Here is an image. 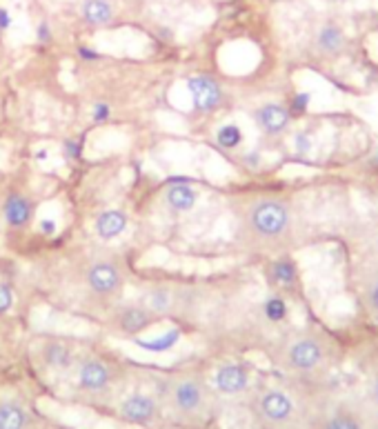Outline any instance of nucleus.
<instances>
[{"mask_svg": "<svg viewBox=\"0 0 378 429\" xmlns=\"http://www.w3.org/2000/svg\"><path fill=\"white\" fill-rule=\"evenodd\" d=\"M43 360L54 369H67L74 362V352L67 342L62 340H49L43 345Z\"/></svg>", "mask_w": 378, "mask_h": 429, "instance_id": "obj_18", "label": "nucleus"}, {"mask_svg": "<svg viewBox=\"0 0 378 429\" xmlns=\"http://www.w3.org/2000/svg\"><path fill=\"white\" fill-rule=\"evenodd\" d=\"M34 201L23 191H9L3 201V221L11 229H27L34 221Z\"/></svg>", "mask_w": 378, "mask_h": 429, "instance_id": "obj_8", "label": "nucleus"}, {"mask_svg": "<svg viewBox=\"0 0 378 429\" xmlns=\"http://www.w3.org/2000/svg\"><path fill=\"white\" fill-rule=\"evenodd\" d=\"M269 278L274 280L276 285L289 287V285H294V280H296V265L289 258H278V260L272 262Z\"/></svg>", "mask_w": 378, "mask_h": 429, "instance_id": "obj_20", "label": "nucleus"}, {"mask_svg": "<svg viewBox=\"0 0 378 429\" xmlns=\"http://www.w3.org/2000/svg\"><path fill=\"white\" fill-rule=\"evenodd\" d=\"M160 316H156L154 311H150L145 305H125L113 311L111 323L125 336H138L145 329H150Z\"/></svg>", "mask_w": 378, "mask_h": 429, "instance_id": "obj_6", "label": "nucleus"}, {"mask_svg": "<svg viewBox=\"0 0 378 429\" xmlns=\"http://www.w3.org/2000/svg\"><path fill=\"white\" fill-rule=\"evenodd\" d=\"M187 89L196 111L209 113L223 105V89L218 82L209 76H191L187 80Z\"/></svg>", "mask_w": 378, "mask_h": 429, "instance_id": "obj_7", "label": "nucleus"}, {"mask_svg": "<svg viewBox=\"0 0 378 429\" xmlns=\"http://www.w3.org/2000/svg\"><path fill=\"white\" fill-rule=\"evenodd\" d=\"M167 405L169 411L178 418H196L205 411L207 405V389L201 378L196 376H180L172 381L167 389Z\"/></svg>", "mask_w": 378, "mask_h": 429, "instance_id": "obj_2", "label": "nucleus"}, {"mask_svg": "<svg viewBox=\"0 0 378 429\" xmlns=\"http://www.w3.org/2000/svg\"><path fill=\"white\" fill-rule=\"evenodd\" d=\"M216 143L223 147V150H236V147L243 143V131L236 125H223L216 131Z\"/></svg>", "mask_w": 378, "mask_h": 429, "instance_id": "obj_21", "label": "nucleus"}, {"mask_svg": "<svg viewBox=\"0 0 378 429\" xmlns=\"http://www.w3.org/2000/svg\"><path fill=\"white\" fill-rule=\"evenodd\" d=\"M9 25H11L9 11H7V9H0V29H7Z\"/></svg>", "mask_w": 378, "mask_h": 429, "instance_id": "obj_29", "label": "nucleus"}, {"mask_svg": "<svg viewBox=\"0 0 378 429\" xmlns=\"http://www.w3.org/2000/svg\"><path fill=\"white\" fill-rule=\"evenodd\" d=\"M0 429H31V414L18 399H0Z\"/></svg>", "mask_w": 378, "mask_h": 429, "instance_id": "obj_14", "label": "nucleus"}, {"mask_svg": "<svg viewBox=\"0 0 378 429\" xmlns=\"http://www.w3.org/2000/svg\"><path fill=\"white\" fill-rule=\"evenodd\" d=\"M80 18L91 27H107L116 21V7L111 0H80Z\"/></svg>", "mask_w": 378, "mask_h": 429, "instance_id": "obj_13", "label": "nucleus"}, {"mask_svg": "<svg viewBox=\"0 0 378 429\" xmlns=\"http://www.w3.org/2000/svg\"><path fill=\"white\" fill-rule=\"evenodd\" d=\"M11 305H13V291H11V287L5 285V283H0V316H5V313L11 309Z\"/></svg>", "mask_w": 378, "mask_h": 429, "instance_id": "obj_24", "label": "nucleus"}, {"mask_svg": "<svg viewBox=\"0 0 378 429\" xmlns=\"http://www.w3.org/2000/svg\"><path fill=\"white\" fill-rule=\"evenodd\" d=\"M248 227H250V232L260 240H276L287 232L289 209L285 203L274 201V198L258 201L248 211Z\"/></svg>", "mask_w": 378, "mask_h": 429, "instance_id": "obj_1", "label": "nucleus"}, {"mask_svg": "<svg viewBox=\"0 0 378 429\" xmlns=\"http://www.w3.org/2000/svg\"><path fill=\"white\" fill-rule=\"evenodd\" d=\"M196 201H199V191L189 185H169L165 189V205L172 211L178 213L191 211L196 207Z\"/></svg>", "mask_w": 378, "mask_h": 429, "instance_id": "obj_17", "label": "nucleus"}, {"mask_svg": "<svg viewBox=\"0 0 378 429\" xmlns=\"http://www.w3.org/2000/svg\"><path fill=\"white\" fill-rule=\"evenodd\" d=\"M118 416L125 423L138 425V427H150L158 420L160 407H158V401L154 399V396L143 394V391H134L121 401Z\"/></svg>", "mask_w": 378, "mask_h": 429, "instance_id": "obj_5", "label": "nucleus"}, {"mask_svg": "<svg viewBox=\"0 0 378 429\" xmlns=\"http://www.w3.org/2000/svg\"><path fill=\"white\" fill-rule=\"evenodd\" d=\"M345 47V34L343 29L334 23H327L318 29L316 34V49L323 56H338Z\"/></svg>", "mask_w": 378, "mask_h": 429, "instance_id": "obj_16", "label": "nucleus"}, {"mask_svg": "<svg viewBox=\"0 0 378 429\" xmlns=\"http://www.w3.org/2000/svg\"><path fill=\"white\" fill-rule=\"evenodd\" d=\"M76 385L89 396H105L111 394L116 385V372L103 358H83L76 367Z\"/></svg>", "mask_w": 378, "mask_h": 429, "instance_id": "obj_4", "label": "nucleus"}, {"mask_svg": "<svg viewBox=\"0 0 378 429\" xmlns=\"http://www.w3.org/2000/svg\"><path fill=\"white\" fill-rule=\"evenodd\" d=\"M140 305H145L150 311H154L156 316H162V313H167L172 309L174 296L167 287H152L140 296Z\"/></svg>", "mask_w": 378, "mask_h": 429, "instance_id": "obj_19", "label": "nucleus"}, {"mask_svg": "<svg viewBox=\"0 0 378 429\" xmlns=\"http://www.w3.org/2000/svg\"><path fill=\"white\" fill-rule=\"evenodd\" d=\"M369 303H372V307L378 311V278L374 280V285L369 287Z\"/></svg>", "mask_w": 378, "mask_h": 429, "instance_id": "obj_28", "label": "nucleus"}, {"mask_svg": "<svg viewBox=\"0 0 378 429\" xmlns=\"http://www.w3.org/2000/svg\"><path fill=\"white\" fill-rule=\"evenodd\" d=\"M127 225H129V218H127L125 211H121V209H107L103 213H98V218L94 223V232H96L98 238L113 240V238H118L125 232Z\"/></svg>", "mask_w": 378, "mask_h": 429, "instance_id": "obj_15", "label": "nucleus"}, {"mask_svg": "<svg viewBox=\"0 0 378 429\" xmlns=\"http://www.w3.org/2000/svg\"><path fill=\"white\" fill-rule=\"evenodd\" d=\"M296 147H299V152L311 150V138L307 134H299V136H296Z\"/></svg>", "mask_w": 378, "mask_h": 429, "instance_id": "obj_27", "label": "nucleus"}, {"mask_svg": "<svg viewBox=\"0 0 378 429\" xmlns=\"http://www.w3.org/2000/svg\"><path fill=\"white\" fill-rule=\"evenodd\" d=\"M325 429H363V427H360L358 420L352 416H334L330 423L325 425Z\"/></svg>", "mask_w": 378, "mask_h": 429, "instance_id": "obj_23", "label": "nucleus"}, {"mask_svg": "<svg viewBox=\"0 0 378 429\" xmlns=\"http://www.w3.org/2000/svg\"><path fill=\"white\" fill-rule=\"evenodd\" d=\"M109 111H111L109 105H96V107H94V116H91V118H94L96 123H103V121L109 118Z\"/></svg>", "mask_w": 378, "mask_h": 429, "instance_id": "obj_26", "label": "nucleus"}, {"mask_svg": "<svg viewBox=\"0 0 378 429\" xmlns=\"http://www.w3.org/2000/svg\"><path fill=\"white\" fill-rule=\"evenodd\" d=\"M262 311H265V316L272 323H281L287 316V303L281 299V296H269L265 305H262Z\"/></svg>", "mask_w": 378, "mask_h": 429, "instance_id": "obj_22", "label": "nucleus"}, {"mask_svg": "<svg viewBox=\"0 0 378 429\" xmlns=\"http://www.w3.org/2000/svg\"><path fill=\"white\" fill-rule=\"evenodd\" d=\"M289 118H291L289 109L283 105H276V103H267L256 109V123L267 136L283 134L289 125Z\"/></svg>", "mask_w": 378, "mask_h": 429, "instance_id": "obj_11", "label": "nucleus"}, {"mask_svg": "<svg viewBox=\"0 0 378 429\" xmlns=\"http://www.w3.org/2000/svg\"><path fill=\"white\" fill-rule=\"evenodd\" d=\"M374 394H376V401H378V378H376V385H374Z\"/></svg>", "mask_w": 378, "mask_h": 429, "instance_id": "obj_31", "label": "nucleus"}, {"mask_svg": "<svg viewBox=\"0 0 378 429\" xmlns=\"http://www.w3.org/2000/svg\"><path fill=\"white\" fill-rule=\"evenodd\" d=\"M38 38H40L43 43L49 40V27H47V23H40V27H38Z\"/></svg>", "mask_w": 378, "mask_h": 429, "instance_id": "obj_30", "label": "nucleus"}, {"mask_svg": "<svg viewBox=\"0 0 378 429\" xmlns=\"http://www.w3.org/2000/svg\"><path fill=\"white\" fill-rule=\"evenodd\" d=\"M323 360V347L314 338H299L289 345L287 350V362L294 369L309 372L321 365Z\"/></svg>", "mask_w": 378, "mask_h": 429, "instance_id": "obj_9", "label": "nucleus"}, {"mask_svg": "<svg viewBox=\"0 0 378 429\" xmlns=\"http://www.w3.org/2000/svg\"><path fill=\"white\" fill-rule=\"evenodd\" d=\"M294 403L281 389H269L260 396V414L272 423H283L291 416Z\"/></svg>", "mask_w": 378, "mask_h": 429, "instance_id": "obj_12", "label": "nucleus"}, {"mask_svg": "<svg viewBox=\"0 0 378 429\" xmlns=\"http://www.w3.org/2000/svg\"><path fill=\"white\" fill-rule=\"evenodd\" d=\"M376 162H378V150H376Z\"/></svg>", "mask_w": 378, "mask_h": 429, "instance_id": "obj_32", "label": "nucleus"}, {"mask_svg": "<svg viewBox=\"0 0 378 429\" xmlns=\"http://www.w3.org/2000/svg\"><path fill=\"white\" fill-rule=\"evenodd\" d=\"M213 385H216V389L225 396H236L248 389L250 374L245 367L229 362V365H223L216 369V374H213Z\"/></svg>", "mask_w": 378, "mask_h": 429, "instance_id": "obj_10", "label": "nucleus"}, {"mask_svg": "<svg viewBox=\"0 0 378 429\" xmlns=\"http://www.w3.org/2000/svg\"><path fill=\"white\" fill-rule=\"evenodd\" d=\"M85 283L94 299L98 301H116L123 285H125V274L121 265L111 258H98L85 272Z\"/></svg>", "mask_w": 378, "mask_h": 429, "instance_id": "obj_3", "label": "nucleus"}, {"mask_svg": "<svg viewBox=\"0 0 378 429\" xmlns=\"http://www.w3.org/2000/svg\"><path fill=\"white\" fill-rule=\"evenodd\" d=\"M309 105V94H299L294 96V103H291V109L289 113H294V116H299V113H303Z\"/></svg>", "mask_w": 378, "mask_h": 429, "instance_id": "obj_25", "label": "nucleus"}]
</instances>
